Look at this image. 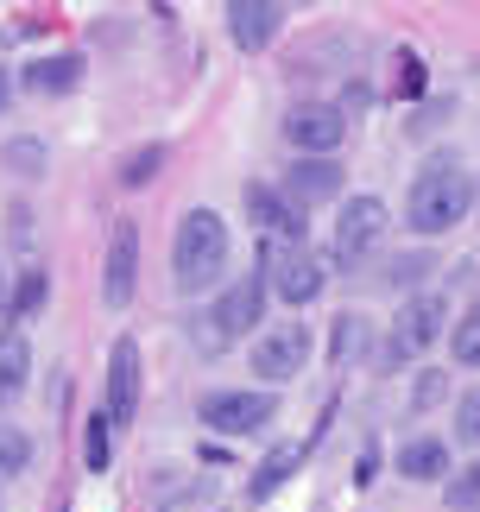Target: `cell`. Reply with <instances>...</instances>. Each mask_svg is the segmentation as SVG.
Masks as SVG:
<instances>
[{"label":"cell","instance_id":"5","mask_svg":"<svg viewBox=\"0 0 480 512\" xmlns=\"http://www.w3.org/2000/svg\"><path fill=\"white\" fill-rule=\"evenodd\" d=\"M285 140L297 146V159H335L348 140V114L329 102H297L285 114Z\"/></svg>","mask_w":480,"mask_h":512},{"label":"cell","instance_id":"19","mask_svg":"<svg viewBox=\"0 0 480 512\" xmlns=\"http://www.w3.org/2000/svg\"><path fill=\"white\" fill-rule=\"evenodd\" d=\"M45 291H51V272L26 266V272H19V285H13V298H7V323H13V329L32 323L38 310H45Z\"/></svg>","mask_w":480,"mask_h":512},{"label":"cell","instance_id":"24","mask_svg":"<svg viewBox=\"0 0 480 512\" xmlns=\"http://www.w3.org/2000/svg\"><path fill=\"white\" fill-rule=\"evenodd\" d=\"M158 165H165V146H139V152H127V165H120V184L146 190L152 177H158Z\"/></svg>","mask_w":480,"mask_h":512},{"label":"cell","instance_id":"23","mask_svg":"<svg viewBox=\"0 0 480 512\" xmlns=\"http://www.w3.org/2000/svg\"><path fill=\"white\" fill-rule=\"evenodd\" d=\"M0 159H7V171H19V177H45L51 152H45V140H7V146H0Z\"/></svg>","mask_w":480,"mask_h":512},{"label":"cell","instance_id":"10","mask_svg":"<svg viewBox=\"0 0 480 512\" xmlns=\"http://www.w3.org/2000/svg\"><path fill=\"white\" fill-rule=\"evenodd\" d=\"M139 291V222H114L108 234V260H102V304L127 310Z\"/></svg>","mask_w":480,"mask_h":512},{"label":"cell","instance_id":"8","mask_svg":"<svg viewBox=\"0 0 480 512\" xmlns=\"http://www.w3.org/2000/svg\"><path fill=\"white\" fill-rule=\"evenodd\" d=\"M102 418H108L114 430L139 418V342H133V336H120V342L108 348V380H102Z\"/></svg>","mask_w":480,"mask_h":512},{"label":"cell","instance_id":"6","mask_svg":"<svg viewBox=\"0 0 480 512\" xmlns=\"http://www.w3.org/2000/svg\"><path fill=\"white\" fill-rule=\"evenodd\" d=\"M304 361H310V329L304 323H272V329L253 336V373L259 380L285 386V380L304 373Z\"/></svg>","mask_w":480,"mask_h":512},{"label":"cell","instance_id":"26","mask_svg":"<svg viewBox=\"0 0 480 512\" xmlns=\"http://www.w3.org/2000/svg\"><path fill=\"white\" fill-rule=\"evenodd\" d=\"M83 456H89V468H95V475H102V468H108V456H114V424L102 418V411L89 418V443H83Z\"/></svg>","mask_w":480,"mask_h":512},{"label":"cell","instance_id":"2","mask_svg":"<svg viewBox=\"0 0 480 512\" xmlns=\"http://www.w3.org/2000/svg\"><path fill=\"white\" fill-rule=\"evenodd\" d=\"M222 272H228V222L215 209H184V222L171 234V285L184 298H203L222 285Z\"/></svg>","mask_w":480,"mask_h":512},{"label":"cell","instance_id":"4","mask_svg":"<svg viewBox=\"0 0 480 512\" xmlns=\"http://www.w3.org/2000/svg\"><path fill=\"white\" fill-rule=\"evenodd\" d=\"M323 285H329V272L310 253V241H266V291L272 298L304 310V304L323 298Z\"/></svg>","mask_w":480,"mask_h":512},{"label":"cell","instance_id":"20","mask_svg":"<svg viewBox=\"0 0 480 512\" xmlns=\"http://www.w3.org/2000/svg\"><path fill=\"white\" fill-rule=\"evenodd\" d=\"M449 348H455V367H480V298L462 310V323H455Z\"/></svg>","mask_w":480,"mask_h":512},{"label":"cell","instance_id":"1","mask_svg":"<svg viewBox=\"0 0 480 512\" xmlns=\"http://www.w3.org/2000/svg\"><path fill=\"white\" fill-rule=\"evenodd\" d=\"M468 209H474V184H468V171L455 152H436V159H424V171L411 177V190H405V228L411 234H449L455 222H468Z\"/></svg>","mask_w":480,"mask_h":512},{"label":"cell","instance_id":"15","mask_svg":"<svg viewBox=\"0 0 480 512\" xmlns=\"http://www.w3.org/2000/svg\"><path fill=\"white\" fill-rule=\"evenodd\" d=\"M32 380V342L26 329H0V405H13Z\"/></svg>","mask_w":480,"mask_h":512},{"label":"cell","instance_id":"29","mask_svg":"<svg viewBox=\"0 0 480 512\" xmlns=\"http://www.w3.org/2000/svg\"><path fill=\"white\" fill-rule=\"evenodd\" d=\"M398 95H424V70H417V57H398Z\"/></svg>","mask_w":480,"mask_h":512},{"label":"cell","instance_id":"3","mask_svg":"<svg viewBox=\"0 0 480 512\" xmlns=\"http://www.w3.org/2000/svg\"><path fill=\"white\" fill-rule=\"evenodd\" d=\"M266 298H272V291H266V272L234 279L222 298L203 310V323H196V348H203V354H222V348H234V342H247L253 323L266 317Z\"/></svg>","mask_w":480,"mask_h":512},{"label":"cell","instance_id":"30","mask_svg":"<svg viewBox=\"0 0 480 512\" xmlns=\"http://www.w3.org/2000/svg\"><path fill=\"white\" fill-rule=\"evenodd\" d=\"M443 399V380H436V373H424V386H417V405H436Z\"/></svg>","mask_w":480,"mask_h":512},{"label":"cell","instance_id":"14","mask_svg":"<svg viewBox=\"0 0 480 512\" xmlns=\"http://www.w3.org/2000/svg\"><path fill=\"white\" fill-rule=\"evenodd\" d=\"M278 26H285V7L278 0H234L228 7V32H234V45L240 51H266Z\"/></svg>","mask_w":480,"mask_h":512},{"label":"cell","instance_id":"22","mask_svg":"<svg viewBox=\"0 0 480 512\" xmlns=\"http://www.w3.org/2000/svg\"><path fill=\"white\" fill-rule=\"evenodd\" d=\"M360 348H367V317H354V310H348V317H335V342H329V361H335V367H348Z\"/></svg>","mask_w":480,"mask_h":512},{"label":"cell","instance_id":"25","mask_svg":"<svg viewBox=\"0 0 480 512\" xmlns=\"http://www.w3.org/2000/svg\"><path fill=\"white\" fill-rule=\"evenodd\" d=\"M455 443H462V449H480V386H468L462 405H455Z\"/></svg>","mask_w":480,"mask_h":512},{"label":"cell","instance_id":"17","mask_svg":"<svg viewBox=\"0 0 480 512\" xmlns=\"http://www.w3.org/2000/svg\"><path fill=\"white\" fill-rule=\"evenodd\" d=\"M76 83H83V57H76V51L38 57V64L26 70V89H32V95H70Z\"/></svg>","mask_w":480,"mask_h":512},{"label":"cell","instance_id":"32","mask_svg":"<svg viewBox=\"0 0 480 512\" xmlns=\"http://www.w3.org/2000/svg\"><path fill=\"white\" fill-rule=\"evenodd\" d=\"M0 310H7V279H0Z\"/></svg>","mask_w":480,"mask_h":512},{"label":"cell","instance_id":"21","mask_svg":"<svg viewBox=\"0 0 480 512\" xmlns=\"http://www.w3.org/2000/svg\"><path fill=\"white\" fill-rule=\"evenodd\" d=\"M26 462H32V437L19 424H0V481L26 475Z\"/></svg>","mask_w":480,"mask_h":512},{"label":"cell","instance_id":"9","mask_svg":"<svg viewBox=\"0 0 480 512\" xmlns=\"http://www.w3.org/2000/svg\"><path fill=\"white\" fill-rule=\"evenodd\" d=\"M379 234H386V203H379V196H348L342 222H335V260L360 266L379 247Z\"/></svg>","mask_w":480,"mask_h":512},{"label":"cell","instance_id":"13","mask_svg":"<svg viewBox=\"0 0 480 512\" xmlns=\"http://www.w3.org/2000/svg\"><path fill=\"white\" fill-rule=\"evenodd\" d=\"M285 196H291V209H316V203H329V196H342V165L335 159H297L285 171Z\"/></svg>","mask_w":480,"mask_h":512},{"label":"cell","instance_id":"18","mask_svg":"<svg viewBox=\"0 0 480 512\" xmlns=\"http://www.w3.org/2000/svg\"><path fill=\"white\" fill-rule=\"evenodd\" d=\"M297 468H304V443H278V449H266V462L253 468V481H247V494L253 500H266V494H278Z\"/></svg>","mask_w":480,"mask_h":512},{"label":"cell","instance_id":"27","mask_svg":"<svg viewBox=\"0 0 480 512\" xmlns=\"http://www.w3.org/2000/svg\"><path fill=\"white\" fill-rule=\"evenodd\" d=\"M449 506H462V512H468V506H480V462H474V468H462V475L449 481Z\"/></svg>","mask_w":480,"mask_h":512},{"label":"cell","instance_id":"28","mask_svg":"<svg viewBox=\"0 0 480 512\" xmlns=\"http://www.w3.org/2000/svg\"><path fill=\"white\" fill-rule=\"evenodd\" d=\"M424 272H430V253H405V260L386 266V285H417Z\"/></svg>","mask_w":480,"mask_h":512},{"label":"cell","instance_id":"31","mask_svg":"<svg viewBox=\"0 0 480 512\" xmlns=\"http://www.w3.org/2000/svg\"><path fill=\"white\" fill-rule=\"evenodd\" d=\"M7 95H13V83H7V70H0V108H7Z\"/></svg>","mask_w":480,"mask_h":512},{"label":"cell","instance_id":"7","mask_svg":"<svg viewBox=\"0 0 480 512\" xmlns=\"http://www.w3.org/2000/svg\"><path fill=\"white\" fill-rule=\"evenodd\" d=\"M272 418H278V399H272V392H253V386L209 392V399H203V424L222 430V437H253V430H266Z\"/></svg>","mask_w":480,"mask_h":512},{"label":"cell","instance_id":"16","mask_svg":"<svg viewBox=\"0 0 480 512\" xmlns=\"http://www.w3.org/2000/svg\"><path fill=\"white\" fill-rule=\"evenodd\" d=\"M398 475L405 481H443L449 475V443L443 437H411L398 449Z\"/></svg>","mask_w":480,"mask_h":512},{"label":"cell","instance_id":"11","mask_svg":"<svg viewBox=\"0 0 480 512\" xmlns=\"http://www.w3.org/2000/svg\"><path fill=\"white\" fill-rule=\"evenodd\" d=\"M443 317H449V304L436 298V291H424V298H411L405 310H398V323H392V348H386V361H411L417 348H430L436 336H443Z\"/></svg>","mask_w":480,"mask_h":512},{"label":"cell","instance_id":"12","mask_svg":"<svg viewBox=\"0 0 480 512\" xmlns=\"http://www.w3.org/2000/svg\"><path fill=\"white\" fill-rule=\"evenodd\" d=\"M240 203H247L253 228L266 234V241H310V234H304V209H291V196H285V190H272V184H247V190H240Z\"/></svg>","mask_w":480,"mask_h":512}]
</instances>
